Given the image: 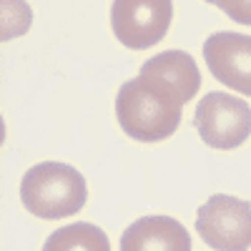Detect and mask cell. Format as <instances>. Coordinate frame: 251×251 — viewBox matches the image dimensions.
<instances>
[{"instance_id": "cell-1", "label": "cell", "mask_w": 251, "mask_h": 251, "mask_svg": "<svg viewBox=\"0 0 251 251\" xmlns=\"http://www.w3.org/2000/svg\"><path fill=\"white\" fill-rule=\"evenodd\" d=\"M183 106V98L169 83L138 73V78L126 80L116 96V118L133 141L156 143L176 133Z\"/></svg>"}, {"instance_id": "cell-2", "label": "cell", "mask_w": 251, "mask_h": 251, "mask_svg": "<svg viewBox=\"0 0 251 251\" xmlns=\"http://www.w3.org/2000/svg\"><path fill=\"white\" fill-rule=\"evenodd\" d=\"M86 178L73 166L43 161L25 171L20 181V201L38 219L55 221L75 216L86 203Z\"/></svg>"}, {"instance_id": "cell-3", "label": "cell", "mask_w": 251, "mask_h": 251, "mask_svg": "<svg viewBox=\"0 0 251 251\" xmlns=\"http://www.w3.org/2000/svg\"><path fill=\"white\" fill-rule=\"evenodd\" d=\"M194 123L206 146L231 151L251 136V108L231 93H208L199 100Z\"/></svg>"}, {"instance_id": "cell-4", "label": "cell", "mask_w": 251, "mask_h": 251, "mask_svg": "<svg viewBox=\"0 0 251 251\" xmlns=\"http://www.w3.org/2000/svg\"><path fill=\"white\" fill-rule=\"evenodd\" d=\"M171 0H113L111 28L126 48L146 50L156 46L171 28Z\"/></svg>"}, {"instance_id": "cell-5", "label": "cell", "mask_w": 251, "mask_h": 251, "mask_svg": "<svg viewBox=\"0 0 251 251\" xmlns=\"http://www.w3.org/2000/svg\"><path fill=\"white\" fill-rule=\"evenodd\" d=\"M199 236L221 251H241L251 246V203L236 196H211L196 216Z\"/></svg>"}, {"instance_id": "cell-6", "label": "cell", "mask_w": 251, "mask_h": 251, "mask_svg": "<svg viewBox=\"0 0 251 251\" xmlns=\"http://www.w3.org/2000/svg\"><path fill=\"white\" fill-rule=\"evenodd\" d=\"M208 71L224 86L251 96V38L239 33H214L203 43Z\"/></svg>"}, {"instance_id": "cell-7", "label": "cell", "mask_w": 251, "mask_h": 251, "mask_svg": "<svg viewBox=\"0 0 251 251\" xmlns=\"http://www.w3.org/2000/svg\"><path fill=\"white\" fill-rule=\"evenodd\" d=\"M123 251H188L191 239L186 228L171 216H143L131 224L121 236Z\"/></svg>"}, {"instance_id": "cell-8", "label": "cell", "mask_w": 251, "mask_h": 251, "mask_svg": "<svg viewBox=\"0 0 251 251\" xmlns=\"http://www.w3.org/2000/svg\"><path fill=\"white\" fill-rule=\"evenodd\" d=\"M141 75H151L169 83L183 98V103H188L201 88V73L196 68V60L183 50H166L156 58H149L141 66Z\"/></svg>"}, {"instance_id": "cell-9", "label": "cell", "mask_w": 251, "mask_h": 251, "mask_svg": "<svg viewBox=\"0 0 251 251\" xmlns=\"http://www.w3.org/2000/svg\"><path fill=\"white\" fill-rule=\"evenodd\" d=\"M48 251H73V249H88V251H108L111 244L106 234L96 228L93 224H73L60 231L50 234L46 241Z\"/></svg>"}, {"instance_id": "cell-10", "label": "cell", "mask_w": 251, "mask_h": 251, "mask_svg": "<svg viewBox=\"0 0 251 251\" xmlns=\"http://www.w3.org/2000/svg\"><path fill=\"white\" fill-rule=\"evenodd\" d=\"M30 23H33V13L25 0H3V33H0L3 43L28 33Z\"/></svg>"}, {"instance_id": "cell-11", "label": "cell", "mask_w": 251, "mask_h": 251, "mask_svg": "<svg viewBox=\"0 0 251 251\" xmlns=\"http://www.w3.org/2000/svg\"><path fill=\"white\" fill-rule=\"evenodd\" d=\"M206 3L221 8L236 23L251 25V0H206Z\"/></svg>"}]
</instances>
